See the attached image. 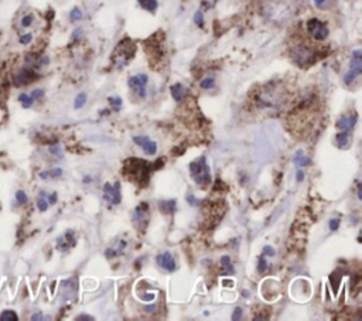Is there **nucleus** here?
<instances>
[{
  "label": "nucleus",
  "mask_w": 362,
  "mask_h": 321,
  "mask_svg": "<svg viewBox=\"0 0 362 321\" xmlns=\"http://www.w3.org/2000/svg\"><path fill=\"white\" fill-rule=\"evenodd\" d=\"M151 170H153V163L143 161L140 159H129L125 161L123 174L129 175L130 178H135L142 185H146V184H149Z\"/></svg>",
  "instance_id": "f257e3e1"
},
{
  "label": "nucleus",
  "mask_w": 362,
  "mask_h": 321,
  "mask_svg": "<svg viewBox=\"0 0 362 321\" xmlns=\"http://www.w3.org/2000/svg\"><path fill=\"white\" fill-rule=\"evenodd\" d=\"M135 51H136V47H135V44L130 41L129 38L122 40L121 43L116 46L115 51H113V55H112L115 65L118 68H122L123 65L128 64L130 60L133 58Z\"/></svg>",
  "instance_id": "f03ea898"
},
{
  "label": "nucleus",
  "mask_w": 362,
  "mask_h": 321,
  "mask_svg": "<svg viewBox=\"0 0 362 321\" xmlns=\"http://www.w3.org/2000/svg\"><path fill=\"white\" fill-rule=\"evenodd\" d=\"M190 173H191L194 183L198 185H207L211 181V173H210V167L207 164L205 156L198 157L190 164Z\"/></svg>",
  "instance_id": "7ed1b4c3"
},
{
  "label": "nucleus",
  "mask_w": 362,
  "mask_h": 321,
  "mask_svg": "<svg viewBox=\"0 0 362 321\" xmlns=\"http://www.w3.org/2000/svg\"><path fill=\"white\" fill-rule=\"evenodd\" d=\"M293 60L294 63L300 67H308L316 61V53L307 46H297L293 53Z\"/></svg>",
  "instance_id": "20e7f679"
},
{
  "label": "nucleus",
  "mask_w": 362,
  "mask_h": 321,
  "mask_svg": "<svg viewBox=\"0 0 362 321\" xmlns=\"http://www.w3.org/2000/svg\"><path fill=\"white\" fill-rule=\"evenodd\" d=\"M307 31L308 34L313 37L317 41H323L328 37V28L323 21L317 20V18H311L307 21Z\"/></svg>",
  "instance_id": "39448f33"
},
{
  "label": "nucleus",
  "mask_w": 362,
  "mask_h": 321,
  "mask_svg": "<svg viewBox=\"0 0 362 321\" xmlns=\"http://www.w3.org/2000/svg\"><path fill=\"white\" fill-rule=\"evenodd\" d=\"M103 200L108 201L111 205H119L122 201L121 194V183H116L112 185L111 183H105L103 185Z\"/></svg>",
  "instance_id": "423d86ee"
},
{
  "label": "nucleus",
  "mask_w": 362,
  "mask_h": 321,
  "mask_svg": "<svg viewBox=\"0 0 362 321\" xmlns=\"http://www.w3.org/2000/svg\"><path fill=\"white\" fill-rule=\"evenodd\" d=\"M147 217H149V204L142 202L140 205L136 207V210L133 211L132 221L135 222V225H136V227L145 228V227H146V224H147Z\"/></svg>",
  "instance_id": "0eeeda50"
},
{
  "label": "nucleus",
  "mask_w": 362,
  "mask_h": 321,
  "mask_svg": "<svg viewBox=\"0 0 362 321\" xmlns=\"http://www.w3.org/2000/svg\"><path fill=\"white\" fill-rule=\"evenodd\" d=\"M147 81H149L147 75L139 74V75L132 77L128 83H129V86L133 89V91L138 92L142 98H145V96H146V85H147Z\"/></svg>",
  "instance_id": "6e6552de"
},
{
  "label": "nucleus",
  "mask_w": 362,
  "mask_h": 321,
  "mask_svg": "<svg viewBox=\"0 0 362 321\" xmlns=\"http://www.w3.org/2000/svg\"><path fill=\"white\" fill-rule=\"evenodd\" d=\"M38 75L31 68H24L21 70L16 77H14V85L16 86H21V85H27V83L36 81Z\"/></svg>",
  "instance_id": "1a4fd4ad"
},
{
  "label": "nucleus",
  "mask_w": 362,
  "mask_h": 321,
  "mask_svg": "<svg viewBox=\"0 0 362 321\" xmlns=\"http://www.w3.org/2000/svg\"><path fill=\"white\" fill-rule=\"evenodd\" d=\"M156 262H157L158 266L166 269L167 272H176L177 269L176 260H174V257H173V255H171L170 252H164V253H161V255H157Z\"/></svg>",
  "instance_id": "9d476101"
},
{
  "label": "nucleus",
  "mask_w": 362,
  "mask_h": 321,
  "mask_svg": "<svg viewBox=\"0 0 362 321\" xmlns=\"http://www.w3.org/2000/svg\"><path fill=\"white\" fill-rule=\"evenodd\" d=\"M357 125V116H343L337 122V128L340 130H351Z\"/></svg>",
  "instance_id": "9b49d317"
},
{
  "label": "nucleus",
  "mask_w": 362,
  "mask_h": 321,
  "mask_svg": "<svg viewBox=\"0 0 362 321\" xmlns=\"http://www.w3.org/2000/svg\"><path fill=\"white\" fill-rule=\"evenodd\" d=\"M350 68L357 71L358 74L362 73V51L361 50H355L353 53V58L350 63Z\"/></svg>",
  "instance_id": "f8f14e48"
},
{
  "label": "nucleus",
  "mask_w": 362,
  "mask_h": 321,
  "mask_svg": "<svg viewBox=\"0 0 362 321\" xmlns=\"http://www.w3.org/2000/svg\"><path fill=\"white\" fill-rule=\"evenodd\" d=\"M157 205L158 210L166 215L176 211V200H163V201H158Z\"/></svg>",
  "instance_id": "ddd939ff"
},
{
  "label": "nucleus",
  "mask_w": 362,
  "mask_h": 321,
  "mask_svg": "<svg viewBox=\"0 0 362 321\" xmlns=\"http://www.w3.org/2000/svg\"><path fill=\"white\" fill-rule=\"evenodd\" d=\"M350 140H351V135L348 133V130H343L341 133H337V136H335L337 146L341 149H347L350 145Z\"/></svg>",
  "instance_id": "4468645a"
},
{
  "label": "nucleus",
  "mask_w": 362,
  "mask_h": 321,
  "mask_svg": "<svg viewBox=\"0 0 362 321\" xmlns=\"http://www.w3.org/2000/svg\"><path fill=\"white\" fill-rule=\"evenodd\" d=\"M170 91H171V95H173L174 101L177 102H181L184 99V96H186V88H184L181 83L173 85V86L170 88Z\"/></svg>",
  "instance_id": "2eb2a0df"
},
{
  "label": "nucleus",
  "mask_w": 362,
  "mask_h": 321,
  "mask_svg": "<svg viewBox=\"0 0 362 321\" xmlns=\"http://www.w3.org/2000/svg\"><path fill=\"white\" fill-rule=\"evenodd\" d=\"M143 152H145V155H147V156H153V155H156V152H157V145H156V142H151V140H147L143 146Z\"/></svg>",
  "instance_id": "dca6fc26"
},
{
  "label": "nucleus",
  "mask_w": 362,
  "mask_h": 321,
  "mask_svg": "<svg viewBox=\"0 0 362 321\" xmlns=\"http://www.w3.org/2000/svg\"><path fill=\"white\" fill-rule=\"evenodd\" d=\"M308 157L304 155V152L303 150H298L297 153H296V156H294V163L297 167H304L306 164H308Z\"/></svg>",
  "instance_id": "f3484780"
},
{
  "label": "nucleus",
  "mask_w": 362,
  "mask_h": 321,
  "mask_svg": "<svg viewBox=\"0 0 362 321\" xmlns=\"http://www.w3.org/2000/svg\"><path fill=\"white\" fill-rule=\"evenodd\" d=\"M140 6L147 11H156L157 9V0H138Z\"/></svg>",
  "instance_id": "a211bd4d"
},
{
  "label": "nucleus",
  "mask_w": 362,
  "mask_h": 321,
  "mask_svg": "<svg viewBox=\"0 0 362 321\" xmlns=\"http://www.w3.org/2000/svg\"><path fill=\"white\" fill-rule=\"evenodd\" d=\"M221 266H222L223 270H226L228 273H231V275L235 273V269H233V265L232 262H231V257L229 256L221 257Z\"/></svg>",
  "instance_id": "6ab92c4d"
},
{
  "label": "nucleus",
  "mask_w": 362,
  "mask_h": 321,
  "mask_svg": "<svg viewBox=\"0 0 362 321\" xmlns=\"http://www.w3.org/2000/svg\"><path fill=\"white\" fill-rule=\"evenodd\" d=\"M0 320L1 321H16V320H19V316H17V313L13 312V310H4V312L0 314Z\"/></svg>",
  "instance_id": "aec40b11"
},
{
  "label": "nucleus",
  "mask_w": 362,
  "mask_h": 321,
  "mask_svg": "<svg viewBox=\"0 0 362 321\" xmlns=\"http://www.w3.org/2000/svg\"><path fill=\"white\" fill-rule=\"evenodd\" d=\"M19 102L23 105V108L24 109H27V108H30L31 105H33V102H34V99H33V96L31 95H28V93H21L19 96Z\"/></svg>",
  "instance_id": "412c9836"
},
{
  "label": "nucleus",
  "mask_w": 362,
  "mask_h": 321,
  "mask_svg": "<svg viewBox=\"0 0 362 321\" xmlns=\"http://www.w3.org/2000/svg\"><path fill=\"white\" fill-rule=\"evenodd\" d=\"M360 75H361V74H358L357 71H354V70L350 68V71L345 74V77H344V82L347 83V85H351Z\"/></svg>",
  "instance_id": "4be33fe9"
},
{
  "label": "nucleus",
  "mask_w": 362,
  "mask_h": 321,
  "mask_svg": "<svg viewBox=\"0 0 362 321\" xmlns=\"http://www.w3.org/2000/svg\"><path fill=\"white\" fill-rule=\"evenodd\" d=\"M85 103H86V93L84 92H81L76 98H75V102H74V108L75 109H81L82 106H84Z\"/></svg>",
  "instance_id": "5701e85b"
},
{
  "label": "nucleus",
  "mask_w": 362,
  "mask_h": 321,
  "mask_svg": "<svg viewBox=\"0 0 362 321\" xmlns=\"http://www.w3.org/2000/svg\"><path fill=\"white\" fill-rule=\"evenodd\" d=\"M266 270H268V262L265 259V255H262L259 257V260H258V272L259 273H265Z\"/></svg>",
  "instance_id": "b1692460"
},
{
  "label": "nucleus",
  "mask_w": 362,
  "mask_h": 321,
  "mask_svg": "<svg viewBox=\"0 0 362 321\" xmlns=\"http://www.w3.org/2000/svg\"><path fill=\"white\" fill-rule=\"evenodd\" d=\"M214 83H215V80H214L213 77H208V78H204L201 81V88L203 89H211L214 86Z\"/></svg>",
  "instance_id": "393cba45"
},
{
  "label": "nucleus",
  "mask_w": 362,
  "mask_h": 321,
  "mask_svg": "<svg viewBox=\"0 0 362 321\" xmlns=\"http://www.w3.org/2000/svg\"><path fill=\"white\" fill-rule=\"evenodd\" d=\"M37 208L40 210V212H46L48 210V201L44 197H40L37 200Z\"/></svg>",
  "instance_id": "a878e982"
},
{
  "label": "nucleus",
  "mask_w": 362,
  "mask_h": 321,
  "mask_svg": "<svg viewBox=\"0 0 362 321\" xmlns=\"http://www.w3.org/2000/svg\"><path fill=\"white\" fill-rule=\"evenodd\" d=\"M16 200H17V202H19V204H26V202L28 201L27 194L24 193L23 190H19V191L16 193Z\"/></svg>",
  "instance_id": "bb28decb"
},
{
  "label": "nucleus",
  "mask_w": 362,
  "mask_h": 321,
  "mask_svg": "<svg viewBox=\"0 0 362 321\" xmlns=\"http://www.w3.org/2000/svg\"><path fill=\"white\" fill-rule=\"evenodd\" d=\"M33 20H34V16L33 14H27L24 17L21 18V26L23 27H30L33 24Z\"/></svg>",
  "instance_id": "cd10ccee"
},
{
  "label": "nucleus",
  "mask_w": 362,
  "mask_h": 321,
  "mask_svg": "<svg viewBox=\"0 0 362 321\" xmlns=\"http://www.w3.org/2000/svg\"><path fill=\"white\" fill-rule=\"evenodd\" d=\"M70 17H71L72 21H78V20H81V17H82V11H81L79 9H74L72 11H71Z\"/></svg>",
  "instance_id": "c85d7f7f"
},
{
  "label": "nucleus",
  "mask_w": 362,
  "mask_h": 321,
  "mask_svg": "<svg viewBox=\"0 0 362 321\" xmlns=\"http://www.w3.org/2000/svg\"><path fill=\"white\" fill-rule=\"evenodd\" d=\"M147 140H149V138H147V136H135V138H133V142H135V143H136V145H138V146H140V147L143 146V145H145V143H146Z\"/></svg>",
  "instance_id": "c756f323"
},
{
  "label": "nucleus",
  "mask_w": 362,
  "mask_h": 321,
  "mask_svg": "<svg viewBox=\"0 0 362 321\" xmlns=\"http://www.w3.org/2000/svg\"><path fill=\"white\" fill-rule=\"evenodd\" d=\"M118 255H119V252H118L116 249L108 248V249H106V250H105V256L108 257V259H112V257L118 256Z\"/></svg>",
  "instance_id": "7c9ffc66"
},
{
  "label": "nucleus",
  "mask_w": 362,
  "mask_h": 321,
  "mask_svg": "<svg viewBox=\"0 0 362 321\" xmlns=\"http://www.w3.org/2000/svg\"><path fill=\"white\" fill-rule=\"evenodd\" d=\"M48 175H50V177H53V178L61 177V175H63V170H61V168H53V170H50V171H48Z\"/></svg>",
  "instance_id": "2f4dec72"
},
{
  "label": "nucleus",
  "mask_w": 362,
  "mask_h": 321,
  "mask_svg": "<svg viewBox=\"0 0 362 321\" xmlns=\"http://www.w3.org/2000/svg\"><path fill=\"white\" fill-rule=\"evenodd\" d=\"M338 228H340V220H338V218H333V220H330V230L337 231Z\"/></svg>",
  "instance_id": "473e14b6"
},
{
  "label": "nucleus",
  "mask_w": 362,
  "mask_h": 321,
  "mask_svg": "<svg viewBox=\"0 0 362 321\" xmlns=\"http://www.w3.org/2000/svg\"><path fill=\"white\" fill-rule=\"evenodd\" d=\"M275 253H276V250L269 246V245H266V246H263V255H268V256H275Z\"/></svg>",
  "instance_id": "72a5a7b5"
},
{
  "label": "nucleus",
  "mask_w": 362,
  "mask_h": 321,
  "mask_svg": "<svg viewBox=\"0 0 362 321\" xmlns=\"http://www.w3.org/2000/svg\"><path fill=\"white\" fill-rule=\"evenodd\" d=\"M30 95H31V96H33V99L36 101V99H40V98L44 95V91H43V89H34V91L31 92Z\"/></svg>",
  "instance_id": "f704fd0d"
},
{
  "label": "nucleus",
  "mask_w": 362,
  "mask_h": 321,
  "mask_svg": "<svg viewBox=\"0 0 362 321\" xmlns=\"http://www.w3.org/2000/svg\"><path fill=\"white\" fill-rule=\"evenodd\" d=\"M31 40H33V36H31V34H24V36L20 37V43H21V44H28Z\"/></svg>",
  "instance_id": "c9c22d12"
},
{
  "label": "nucleus",
  "mask_w": 362,
  "mask_h": 321,
  "mask_svg": "<svg viewBox=\"0 0 362 321\" xmlns=\"http://www.w3.org/2000/svg\"><path fill=\"white\" fill-rule=\"evenodd\" d=\"M109 102H111L115 108H121V105H122L121 98H109Z\"/></svg>",
  "instance_id": "e433bc0d"
},
{
  "label": "nucleus",
  "mask_w": 362,
  "mask_h": 321,
  "mask_svg": "<svg viewBox=\"0 0 362 321\" xmlns=\"http://www.w3.org/2000/svg\"><path fill=\"white\" fill-rule=\"evenodd\" d=\"M241 317H242V309L241 307H236V309L233 310L232 320H238V319H241Z\"/></svg>",
  "instance_id": "4c0bfd02"
},
{
  "label": "nucleus",
  "mask_w": 362,
  "mask_h": 321,
  "mask_svg": "<svg viewBox=\"0 0 362 321\" xmlns=\"http://www.w3.org/2000/svg\"><path fill=\"white\" fill-rule=\"evenodd\" d=\"M194 20L198 26H203V23H204V21H203V13H201V11H198V13L195 14Z\"/></svg>",
  "instance_id": "58836bf2"
},
{
  "label": "nucleus",
  "mask_w": 362,
  "mask_h": 321,
  "mask_svg": "<svg viewBox=\"0 0 362 321\" xmlns=\"http://www.w3.org/2000/svg\"><path fill=\"white\" fill-rule=\"evenodd\" d=\"M187 201H188V204H190V205H194V207H195V205H198V204H200V202L197 201V198H195V197H193V195H187Z\"/></svg>",
  "instance_id": "ea45409f"
},
{
  "label": "nucleus",
  "mask_w": 362,
  "mask_h": 321,
  "mask_svg": "<svg viewBox=\"0 0 362 321\" xmlns=\"http://www.w3.org/2000/svg\"><path fill=\"white\" fill-rule=\"evenodd\" d=\"M57 198H58V197H57V193H53L51 195H48V200H47V201H48V204L54 205L57 202Z\"/></svg>",
  "instance_id": "a19ab883"
},
{
  "label": "nucleus",
  "mask_w": 362,
  "mask_h": 321,
  "mask_svg": "<svg viewBox=\"0 0 362 321\" xmlns=\"http://www.w3.org/2000/svg\"><path fill=\"white\" fill-rule=\"evenodd\" d=\"M156 309H157V306H156V304H150V306H146V307H145V312L149 313L150 314V313L156 312Z\"/></svg>",
  "instance_id": "79ce46f5"
},
{
  "label": "nucleus",
  "mask_w": 362,
  "mask_h": 321,
  "mask_svg": "<svg viewBox=\"0 0 362 321\" xmlns=\"http://www.w3.org/2000/svg\"><path fill=\"white\" fill-rule=\"evenodd\" d=\"M50 153H53V155H61V149H60V146H54V147H51L50 149Z\"/></svg>",
  "instance_id": "37998d69"
},
{
  "label": "nucleus",
  "mask_w": 362,
  "mask_h": 321,
  "mask_svg": "<svg viewBox=\"0 0 362 321\" xmlns=\"http://www.w3.org/2000/svg\"><path fill=\"white\" fill-rule=\"evenodd\" d=\"M76 320H88V321H91V320H93V317H91V316H85V314H82V316H78V317H76Z\"/></svg>",
  "instance_id": "c03bdc74"
},
{
  "label": "nucleus",
  "mask_w": 362,
  "mask_h": 321,
  "mask_svg": "<svg viewBox=\"0 0 362 321\" xmlns=\"http://www.w3.org/2000/svg\"><path fill=\"white\" fill-rule=\"evenodd\" d=\"M38 175H40V178H41V180H47V178L50 177V175H48V171H41V173H40Z\"/></svg>",
  "instance_id": "a18cd8bd"
},
{
  "label": "nucleus",
  "mask_w": 362,
  "mask_h": 321,
  "mask_svg": "<svg viewBox=\"0 0 362 321\" xmlns=\"http://www.w3.org/2000/svg\"><path fill=\"white\" fill-rule=\"evenodd\" d=\"M303 178H304V173H303L301 170H298V171H297V181H303Z\"/></svg>",
  "instance_id": "49530a36"
},
{
  "label": "nucleus",
  "mask_w": 362,
  "mask_h": 321,
  "mask_svg": "<svg viewBox=\"0 0 362 321\" xmlns=\"http://www.w3.org/2000/svg\"><path fill=\"white\" fill-rule=\"evenodd\" d=\"M324 3H325V0H314V4H316L317 7H321Z\"/></svg>",
  "instance_id": "de8ad7c7"
},
{
  "label": "nucleus",
  "mask_w": 362,
  "mask_h": 321,
  "mask_svg": "<svg viewBox=\"0 0 362 321\" xmlns=\"http://www.w3.org/2000/svg\"><path fill=\"white\" fill-rule=\"evenodd\" d=\"M358 200H362V191H361V184L358 185Z\"/></svg>",
  "instance_id": "09e8293b"
},
{
  "label": "nucleus",
  "mask_w": 362,
  "mask_h": 321,
  "mask_svg": "<svg viewBox=\"0 0 362 321\" xmlns=\"http://www.w3.org/2000/svg\"><path fill=\"white\" fill-rule=\"evenodd\" d=\"M89 181H92V178H91L89 175H86V177L84 178V183H89Z\"/></svg>",
  "instance_id": "8fccbe9b"
},
{
  "label": "nucleus",
  "mask_w": 362,
  "mask_h": 321,
  "mask_svg": "<svg viewBox=\"0 0 362 321\" xmlns=\"http://www.w3.org/2000/svg\"><path fill=\"white\" fill-rule=\"evenodd\" d=\"M31 319H33V320H41L43 317H41V316H33Z\"/></svg>",
  "instance_id": "3c124183"
}]
</instances>
